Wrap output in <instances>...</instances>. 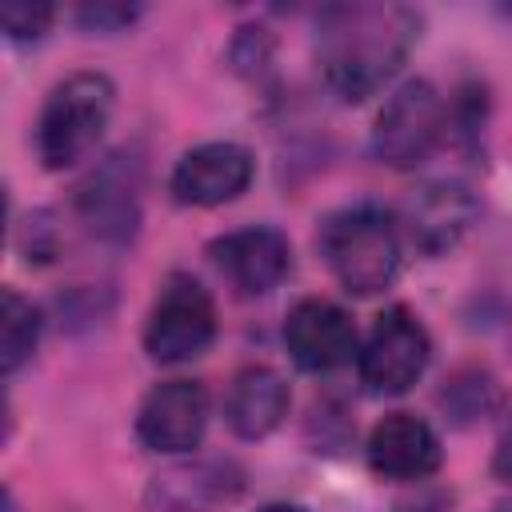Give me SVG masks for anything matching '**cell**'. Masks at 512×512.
I'll use <instances>...</instances> for the list:
<instances>
[{"instance_id": "1", "label": "cell", "mask_w": 512, "mask_h": 512, "mask_svg": "<svg viewBox=\"0 0 512 512\" xmlns=\"http://www.w3.org/2000/svg\"><path fill=\"white\" fill-rule=\"evenodd\" d=\"M420 16L400 4H336L316 20V56L324 80L344 100L372 96L408 56Z\"/></svg>"}, {"instance_id": "2", "label": "cell", "mask_w": 512, "mask_h": 512, "mask_svg": "<svg viewBox=\"0 0 512 512\" xmlns=\"http://www.w3.org/2000/svg\"><path fill=\"white\" fill-rule=\"evenodd\" d=\"M320 252L332 276L356 296H372L388 288L400 272L396 220L376 204H352L332 212L320 224Z\"/></svg>"}, {"instance_id": "3", "label": "cell", "mask_w": 512, "mask_h": 512, "mask_svg": "<svg viewBox=\"0 0 512 512\" xmlns=\"http://www.w3.org/2000/svg\"><path fill=\"white\" fill-rule=\"evenodd\" d=\"M112 104H116V88L104 72H72L68 80H60L48 92L36 124V152L44 168L60 172L80 164L108 128Z\"/></svg>"}, {"instance_id": "4", "label": "cell", "mask_w": 512, "mask_h": 512, "mask_svg": "<svg viewBox=\"0 0 512 512\" xmlns=\"http://www.w3.org/2000/svg\"><path fill=\"white\" fill-rule=\"evenodd\" d=\"M448 128L444 100L428 80H404L380 108L372 128V156L388 168H416L432 156Z\"/></svg>"}, {"instance_id": "5", "label": "cell", "mask_w": 512, "mask_h": 512, "mask_svg": "<svg viewBox=\"0 0 512 512\" xmlns=\"http://www.w3.org/2000/svg\"><path fill=\"white\" fill-rule=\"evenodd\" d=\"M212 336H216V304L208 288L192 276H172L148 312V328H144L148 356L160 364H180L200 356L212 344Z\"/></svg>"}, {"instance_id": "6", "label": "cell", "mask_w": 512, "mask_h": 512, "mask_svg": "<svg viewBox=\"0 0 512 512\" xmlns=\"http://www.w3.org/2000/svg\"><path fill=\"white\" fill-rule=\"evenodd\" d=\"M428 352L432 344L424 324L404 304H392L376 316L360 348V384L376 396H400L424 376Z\"/></svg>"}, {"instance_id": "7", "label": "cell", "mask_w": 512, "mask_h": 512, "mask_svg": "<svg viewBox=\"0 0 512 512\" xmlns=\"http://www.w3.org/2000/svg\"><path fill=\"white\" fill-rule=\"evenodd\" d=\"M252 172H256V160L244 144L212 140V144H200L176 160L168 188L180 204L216 208V204L236 200L252 184Z\"/></svg>"}, {"instance_id": "8", "label": "cell", "mask_w": 512, "mask_h": 512, "mask_svg": "<svg viewBox=\"0 0 512 512\" xmlns=\"http://www.w3.org/2000/svg\"><path fill=\"white\" fill-rule=\"evenodd\" d=\"M208 256L244 296L272 292L288 276V268H292L288 236L268 228V224H252V228H236V232L216 236L208 244Z\"/></svg>"}, {"instance_id": "9", "label": "cell", "mask_w": 512, "mask_h": 512, "mask_svg": "<svg viewBox=\"0 0 512 512\" xmlns=\"http://www.w3.org/2000/svg\"><path fill=\"white\" fill-rule=\"evenodd\" d=\"M208 424V392L196 380H164L156 384L140 412H136V436L152 452H188L200 444Z\"/></svg>"}, {"instance_id": "10", "label": "cell", "mask_w": 512, "mask_h": 512, "mask_svg": "<svg viewBox=\"0 0 512 512\" xmlns=\"http://www.w3.org/2000/svg\"><path fill=\"white\" fill-rule=\"evenodd\" d=\"M476 220V196L456 184V180H428L404 200V228L408 240L424 256H444L452 252L464 232Z\"/></svg>"}, {"instance_id": "11", "label": "cell", "mask_w": 512, "mask_h": 512, "mask_svg": "<svg viewBox=\"0 0 512 512\" xmlns=\"http://www.w3.org/2000/svg\"><path fill=\"white\" fill-rule=\"evenodd\" d=\"M244 488V472L228 460H184L148 480L144 504L152 512H216Z\"/></svg>"}, {"instance_id": "12", "label": "cell", "mask_w": 512, "mask_h": 512, "mask_svg": "<svg viewBox=\"0 0 512 512\" xmlns=\"http://www.w3.org/2000/svg\"><path fill=\"white\" fill-rule=\"evenodd\" d=\"M284 344H288V352H292V360L300 368L332 372V368L352 360V352H356V324L332 300L308 296V300L292 304V312L284 320Z\"/></svg>"}, {"instance_id": "13", "label": "cell", "mask_w": 512, "mask_h": 512, "mask_svg": "<svg viewBox=\"0 0 512 512\" xmlns=\"http://www.w3.org/2000/svg\"><path fill=\"white\" fill-rule=\"evenodd\" d=\"M368 464L388 480H420L440 468V440L420 416L388 412L368 436Z\"/></svg>"}, {"instance_id": "14", "label": "cell", "mask_w": 512, "mask_h": 512, "mask_svg": "<svg viewBox=\"0 0 512 512\" xmlns=\"http://www.w3.org/2000/svg\"><path fill=\"white\" fill-rule=\"evenodd\" d=\"M76 204H80L84 224H88L100 240H112V244L132 240L136 220H140V200H136V176H132L128 160H124V156L104 160V164L80 184Z\"/></svg>"}, {"instance_id": "15", "label": "cell", "mask_w": 512, "mask_h": 512, "mask_svg": "<svg viewBox=\"0 0 512 512\" xmlns=\"http://www.w3.org/2000/svg\"><path fill=\"white\" fill-rule=\"evenodd\" d=\"M288 416V384L268 364H248L232 376L224 396V420L240 440L268 436Z\"/></svg>"}, {"instance_id": "16", "label": "cell", "mask_w": 512, "mask_h": 512, "mask_svg": "<svg viewBox=\"0 0 512 512\" xmlns=\"http://www.w3.org/2000/svg\"><path fill=\"white\" fill-rule=\"evenodd\" d=\"M4 372H16L32 352H36V340H40V312L32 308V300H24L16 288H4Z\"/></svg>"}, {"instance_id": "17", "label": "cell", "mask_w": 512, "mask_h": 512, "mask_svg": "<svg viewBox=\"0 0 512 512\" xmlns=\"http://www.w3.org/2000/svg\"><path fill=\"white\" fill-rule=\"evenodd\" d=\"M440 404L456 416V424H468V420H480L488 416L496 404H500V388L488 372L480 368H464L448 380V388L440 392Z\"/></svg>"}, {"instance_id": "18", "label": "cell", "mask_w": 512, "mask_h": 512, "mask_svg": "<svg viewBox=\"0 0 512 512\" xmlns=\"http://www.w3.org/2000/svg\"><path fill=\"white\" fill-rule=\"evenodd\" d=\"M0 24L12 40H36L52 24V4H32V0H8L0 4Z\"/></svg>"}, {"instance_id": "19", "label": "cell", "mask_w": 512, "mask_h": 512, "mask_svg": "<svg viewBox=\"0 0 512 512\" xmlns=\"http://www.w3.org/2000/svg\"><path fill=\"white\" fill-rule=\"evenodd\" d=\"M136 4H84L76 12V24L88 28V32H120L124 24L136 20Z\"/></svg>"}, {"instance_id": "20", "label": "cell", "mask_w": 512, "mask_h": 512, "mask_svg": "<svg viewBox=\"0 0 512 512\" xmlns=\"http://www.w3.org/2000/svg\"><path fill=\"white\" fill-rule=\"evenodd\" d=\"M492 472H496L500 480H508V484H512V424L504 428V436H500V444H496V456H492Z\"/></svg>"}, {"instance_id": "21", "label": "cell", "mask_w": 512, "mask_h": 512, "mask_svg": "<svg viewBox=\"0 0 512 512\" xmlns=\"http://www.w3.org/2000/svg\"><path fill=\"white\" fill-rule=\"evenodd\" d=\"M256 512H308V508H300V504H264Z\"/></svg>"}, {"instance_id": "22", "label": "cell", "mask_w": 512, "mask_h": 512, "mask_svg": "<svg viewBox=\"0 0 512 512\" xmlns=\"http://www.w3.org/2000/svg\"><path fill=\"white\" fill-rule=\"evenodd\" d=\"M4 512H20V504H16V496H12V492H4Z\"/></svg>"}, {"instance_id": "23", "label": "cell", "mask_w": 512, "mask_h": 512, "mask_svg": "<svg viewBox=\"0 0 512 512\" xmlns=\"http://www.w3.org/2000/svg\"><path fill=\"white\" fill-rule=\"evenodd\" d=\"M492 512H512V500H508V504H496Z\"/></svg>"}, {"instance_id": "24", "label": "cell", "mask_w": 512, "mask_h": 512, "mask_svg": "<svg viewBox=\"0 0 512 512\" xmlns=\"http://www.w3.org/2000/svg\"><path fill=\"white\" fill-rule=\"evenodd\" d=\"M396 512H428V508H396Z\"/></svg>"}]
</instances>
